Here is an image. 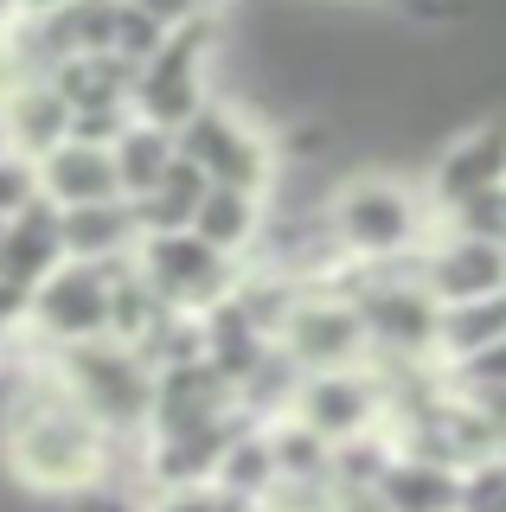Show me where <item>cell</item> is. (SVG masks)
<instances>
[{
	"mask_svg": "<svg viewBox=\"0 0 506 512\" xmlns=\"http://www.w3.org/2000/svg\"><path fill=\"white\" fill-rule=\"evenodd\" d=\"M7 352H13V346H0V365H7Z\"/></svg>",
	"mask_w": 506,
	"mask_h": 512,
	"instance_id": "29",
	"label": "cell"
},
{
	"mask_svg": "<svg viewBox=\"0 0 506 512\" xmlns=\"http://www.w3.org/2000/svg\"><path fill=\"white\" fill-rule=\"evenodd\" d=\"M135 269L148 276V288L167 301L173 314H212L218 301L237 288V276H244L237 256H218L193 231H154V237H141Z\"/></svg>",
	"mask_w": 506,
	"mask_h": 512,
	"instance_id": "7",
	"label": "cell"
},
{
	"mask_svg": "<svg viewBox=\"0 0 506 512\" xmlns=\"http://www.w3.org/2000/svg\"><path fill=\"white\" fill-rule=\"evenodd\" d=\"M0 461H7L13 487L39 493V500L97 493L122 468L116 442L65 397V384L45 372V359H26L20 384L7 391V410H0Z\"/></svg>",
	"mask_w": 506,
	"mask_h": 512,
	"instance_id": "1",
	"label": "cell"
},
{
	"mask_svg": "<svg viewBox=\"0 0 506 512\" xmlns=\"http://www.w3.org/2000/svg\"><path fill=\"white\" fill-rule=\"evenodd\" d=\"M340 276V269H334ZM327 276V282H302L276 327V352L295 365V372H353V365H372V346H366V320L346 301V288Z\"/></svg>",
	"mask_w": 506,
	"mask_h": 512,
	"instance_id": "6",
	"label": "cell"
},
{
	"mask_svg": "<svg viewBox=\"0 0 506 512\" xmlns=\"http://www.w3.org/2000/svg\"><path fill=\"white\" fill-rule=\"evenodd\" d=\"M321 224L334 237L340 263L353 269H404L417 263V250L430 244L436 212L423 199V186L410 173L391 167H353L327 186L321 199Z\"/></svg>",
	"mask_w": 506,
	"mask_h": 512,
	"instance_id": "2",
	"label": "cell"
},
{
	"mask_svg": "<svg viewBox=\"0 0 506 512\" xmlns=\"http://www.w3.org/2000/svg\"><path fill=\"white\" fill-rule=\"evenodd\" d=\"M26 320H33V288L0 276V346H20L26 340Z\"/></svg>",
	"mask_w": 506,
	"mask_h": 512,
	"instance_id": "27",
	"label": "cell"
},
{
	"mask_svg": "<svg viewBox=\"0 0 506 512\" xmlns=\"http://www.w3.org/2000/svg\"><path fill=\"white\" fill-rule=\"evenodd\" d=\"M58 237H65L71 263H103V269L135 263V250H141V224H135L129 199L71 205V212H58Z\"/></svg>",
	"mask_w": 506,
	"mask_h": 512,
	"instance_id": "13",
	"label": "cell"
},
{
	"mask_svg": "<svg viewBox=\"0 0 506 512\" xmlns=\"http://www.w3.org/2000/svg\"><path fill=\"white\" fill-rule=\"evenodd\" d=\"M109 333V269L103 263H58L52 276L33 288V320H26V340L39 352H65L84 340Z\"/></svg>",
	"mask_w": 506,
	"mask_h": 512,
	"instance_id": "8",
	"label": "cell"
},
{
	"mask_svg": "<svg viewBox=\"0 0 506 512\" xmlns=\"http://www.w3.org/2000/svg\"><path fill=\"white\" fill-rule=\"evenodd\" d=\"M442 378L462 384V391H506V340H494L487 352H474V359H462V365H449Z\"/></svg>",
	"mask_w": 506,
	"mask_h": 512,
	"instance_id": "26",
	"label": "cell"
},
{
	"mask_svg": "<svg viewBox=\"0 0 506 512\" xmlns=\"http://www.w3.org/2000/svg\"><path fill=\"white\" fill-rule=\"evenodd\" d=\"M26 205H39V160L0 148V224L20 218Z\"/></svg>",
	"mask_w": 506,
	"mask_h": 512,
	"instance_id": "25",
	"label": "cell"
},
{
	"mask_svg": "<svg viewBox=\"0 0 506 512\" xmlns=\"http://www.w3.org/2000/svg\"><path fill=\"white\" fill-rule=\"evenodd\" d=\"M289 416L308 423L321 442H353L385 429V384H378L372 365H353V372H308L289 397Z\"/></svg>",
	"mask_w": 506,
	"mask_h": 512,
	"instance_id": "10",
	"label": "cell"
},
{
	"mask_svg": "<svg viewBox=\"0 0 506 512\" xmlns=\"http://www.w3.org/2000/svg\"><path fill=\"white\" fill-rule=\"evenodd\" d=\"M193 237H205L218 256H237V263H250L263 244V231H270V199L263 192H237V186H205L193 224H186Z\"/></svg>",
	"mask_w": 506,
	"mask_h": 512,
	"instance_id": "15",
	"label": "cell"
},
{
	"mask_svg": "<svg viewBox=\"0 0 506 512\" xmlns=\"http://www.w3.org/2000/svg\"><path fill=\"white\" fill-rule=\"evenodd\" d=\"M455 480H462V468L398 448L372 487V512H455Z\"/></svg>",
	"mask_w": 506,
	"mask_h": 512,
	"instance_id": "17",
	"label": "cell"
},
{
	"mask_svg": "<svg viewBox=\"0 0 506 512\" xmlns=\"http://www.w3.org/2000/svg\"><path fill=\"white\" fill-rule=\"evenodd\" d=\"M135 512H263L257 500L218 487V480H193V487H161V493H135Z\"/></svg>",
	"mask_w": 506,
	"mask_h": 512,
	"instance_id": "22",
	"label": "cell"
},
{
	"mask_svg": "<svg viewBox=\"0 0 506 512\" xmlns=\"http://www.w3.org/2000/svg\"><path fill=\"white\" fill-rule=\"evenodd\" d=\"M218 487H231V493H244V500H270L276 493V461H270V436H263V423L250 416L244 429L231 436V448H225V461H218Z\"/></svg>",
	"mask_w": 506,
	"mask_h": 512,
	"instance_id": "21",
	"label": "cell"
},
{
	"mask_svg": "<svg viewBox=\"0 0 506 512\" xmlns=\"http://www.w3.org/2000/svg\"><path fill=\"white\" fill-rule=\"evenodd\" d=\"M173 148H180V160H193L205 173V186H237V192H263V199H270L276 180H282L276 128L257 122L250 109H237L231 96H218V90H212V103L173 135Z\"/></svg>",
	"mask_w": 506,
	"mask_h": 512,
	"instance_id": "5",
	"label": "cell"
},
{
	"mask_svg": "<svg viewBox=\"0 0 506 512\" xmlns=\"http://www.w3.org/2000/svg\"><path fill=\"white\" fill-rule=\"evenodd\" d=\"M423 199H430L436 218H449L455 205L481 199V192L506 186V116H474L462 122L449 141H436L430 167L417 173Z\"/></svg>",
	"mask_w": 506,
	"mask_h": 512,
	"instance_id": "9",
	"label": "cell"
},
{
	"mask_svg": "<svg viewBox=\"0 0 506 512\" xmlns=\"http://www.w3.org/2000/svg\"><path fill=\"white\" fill-rule=\"evenodd\" d=\"M58 141H71V103L45 84V77L13 84L7 96H0V148L39 160V154H52Z\"/></svg>",
	"mask_w": 506,
	"mask_h": 512,
	"instance_id": "14",
	"label": "cell"
},
{
	"mask_svg": "<svg viewBox=\"0 0 506 512\" xmlns=\"http://www.w3.org/2000/svg\"><path fill=\"white\" fill-rule=\"evenodd\" d=\"M494 340H506V295L462 301V308L436 314V365H442V372L462 365V359H474V352H487Z\"/></svg>",
	"mask_w": 506,
	"mask_h": 512,
	"instance_id": "18",
	"label": "cell"
},
{
	"mask_svg": "<svg viewBox=\"0 0 506 512\" xmlns=\"http://www.w3.org/2000/svg\"><path fill=\"white\" fill-rule=\"evenodd\" d=\"M410 276L430 288L436 308H462V301H487V295H506V250L500 244H481L468 231H449L436 224L430 244L417 250Z\"/></svg>",
	"mask_w": 506,
	"mask_h": 512,
	"instance_id": "11",
	"label": "cell"
},
{
	"mask_svg": "<svg viewBox=\"0 0 506 512\" xmlns=\"http://www.w3.org/2000/svg\"><path fill=\"white\" fill-rule=\"evenodd\" d=\"M173 135L154 122H129L116 135V148H109V160H116V180H122V199H148L154 186H161V173L173 167Z\"/></svg>",
	"mask_w": 506,
	"mask_h": 512,
	"instance_id": "20",
	"label": "cell"
},
{
	"mask_svg": "<svg viewBox=\"0 0 506 512\" xmlns=\"http://www.w3.org/2000/svg\"><path fill=\"white\" fill-rule=\"evenodd\" d=\"M263 436H270L276 487H327V474H334V442H321L308 423H295V416H270Z\"/></svg>",
	"mask_w": 506,
	"mask_h": 512,
	"instance_id": "19",
	"label": "cell"
},
{
	"mask_svg": "<svg viewBox=\"0 0 506 512\" xmlns=\"http://www.w3.org/2000/svg\"><path fill=\"white\" fill-rule=\"evenodd\" d=\"M455 512H506V455L468 461L455 480Z\"/></svg>",
	"mask_w": 506,
	"mask_h": 512,
	"instance_id": "23",
	"label": "cell"
},
{
	"mask_svg": "<svg viewBox=\"0 0 506 512\" xmlns=\"http://www.w3.org/2000/svg\"><path fill=\"white\" fill-rule=\"evenodd\" d=\"M346 301L366 320V346H372V365H436V301L430 288L404 269H353L340 263Z\"/></svg>",
	"mask_w": 506,
	"mask_h": 512,
	"instance_id": "4",
	"label": "cell"
},
{
	"mask_svg": "<svg viewBox=\"0 0 506 512\" xmlns=\"http://www.w3.org/2000/svg\"><path fill=\"white\" fill-rule=\"evenodd\" d=\"M39 199L71 212V205H103V199H122V180H116V160L109 148H90V141H58L52 154H39Z\"/></svg>",
	"mask_w": 506,
	"mask_h": 512,
	"instance_id": "12",
	"label": "cell"
},
{
	"mask_svg": "<svg viewBox=\"0 0 506 512\" xmlns=\"http://www.w3.org/2000/svg\"><path fill=\"white\" fill-rule=\"evenodd\" d=\"M39 359H45V372L65 384L71 404L116 442V455L122 448H141V436H148V423H154V365L141 359L135 346H122V340L103 333V340L39 352Z\"/></svg>",
	"mask_w": 506,
	"mask_h": 512,
	"instance_id": "3",
	"label": "cell"
},
{
	"mask_svg": "<svg viewBox=\"0 0 506 512\" xmlns=\"http://www.w3.org/2000/svg\"><path fill=\"white\" fill-rule=\"evenodd\" d=\"M65 7H77V0H13V13H20V26H45V20H58Z\"/></svg>",
	"mask_w": 506,
	"mask_h": 512,
	"instance_id": "28",
	"label": "cell"
},
{
	"mask_svg": "<svg viewBox=\"0 0 506 512\" xmlns=\"http://www.w3.org/2000/svg\"><path fill=\"white\" fill-rule=\"evenodd\" d=\"M436 224H449V231H468V237H481V244H500V250H506V186L481 192V199H468V205H455V212L436 218Z\"/></svg>",
	"mask_w": 506,
	"mask_h": 512,
	"instance_id": "24",
	"label": "cell"
},
{
	"mask_svg": "<svg viewBox=\"0 0 506 512\" xmlns=\"http://www.w3.org/2000/svg\"><path fill=\"white\" fill-rule=\"evenodd\" d=\"M65 263V237H58V205H26L20 218L0 224V276L20 282V288H39L52 269Z\"/></svg>",
	"mask_w": 506,
	"mask_h": 512,
	"instance_id": "16",
	"label": "cell"
}]
</instances>
